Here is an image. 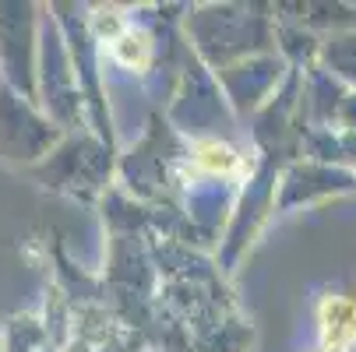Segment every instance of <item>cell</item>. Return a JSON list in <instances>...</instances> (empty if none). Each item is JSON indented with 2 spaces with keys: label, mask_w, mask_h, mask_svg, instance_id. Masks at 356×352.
<instances>
[{
  "label": "cell",
  "mask_w": 356,
  "mask_h": 352,
  "mask_svg": "<svg viewBox=\"0 0 356 352\" xmlns=\"http://www.w3.org/2000/svg\"><path fill=\"white\" fill-rule=\"evenodd\" d=\"M321 331H325V345L332 352H342L346 345L356 342V307L349 303V299H325L321 307Z\"/></svg>",
  "instance_id": "1"
}]
</instances>
